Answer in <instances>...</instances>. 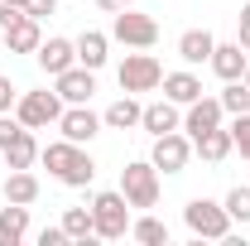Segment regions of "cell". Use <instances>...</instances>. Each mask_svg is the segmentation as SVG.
Masks as SVG:
<instances>
[{"instance_id": "cell-1", "label": "cell", "mask_w": 250, "mask_h": 246, "mask_svg": "<svg viewBox=\"0 0 250 246\" xmlns=\"http://www.w3.org/2000/svg\"><path fill=\"white\" fill-rule=\"evenodd\" d=\"M39 159L48 164V174L67 188H87L96 179V159L87 154V145L77 140H53V145H39Z\"/></svg>"}, {"instance_id": "cell-2", "label": "cell", "mask_w": 250, "mask_h": 246, "mask_svg": "<svg viewBox=\"0 0 250 246\" xmlns=\"http://www.w3.org/2000/svg\"><path fill=\"white\" fill-rule=\"evenodd\" d=\"M183 222L192 237H207V242H226L231 237V213H226V203H212V198H192L183 208Z\"/></svg>"}, {"instance_id": "cell-3", "label": "cell", "mask_w": 250, "mask_h": 246, "mask_svg": "<svg viewBox=\"0 0 250 246\" xmlns=\"http://www.w3.org/2000/svg\"><path fill=\"white\" fill-rule=\"evenodd\" d=\"M121 193L130 208H154L159 203V169L154 159H130L121 169Z\"/></svg>"}, {"instance_id": "cell-4", "label": "cell", "mask_w": 250, "mask_h": 246, "mask_svg": "<svg viewBox=\"0 0 250 246\" xmlns=\"http://www.w3.org/2000/svg\"><path fill=\"white\" fill-rule=\"evenodd\" d=\"M92 227L96 237H106V242H121L125 232H130V203H125V193H96L92 198Z\"/></svg>"}, {"instance_id": "cell-5", "label": "cell", "mask_w": 250, "mask_h": 246, "mask_svg": "<svg viewBox=\"0 0 250 246\" xmlns=\"http://www.w3.org/2000/svg\"><path fill=\"white\" fill-rule=\"evenodd\" d=\"M111 39H121V44H130V49H154L159 44V20L154 15H140V10H116Z\"/></svg>"}, {"instance_id": "cell-6", "label": "cell", "mask_w": 250, "mask_h": 246, "mask_svg": "<svg viewBox=\"0 0 250 246\" xmlns=\"http://www.w3.org/2000/svg\"><path fill=\"white\" fill-rule=\"evenodd\" d=\"M15 116H20V125H29V130H43V125H58L62 116V97L58 92H24L20 101H15Z\"/></svg>"}, {"instance_id": "cell-7", "label": "cell", "mask_w": 250, "mask_h": 246, "mask_svg": "<svg viewBox=\"0 0 250 246\" xmlns=\"http://www.w3.org/2000/svg\"><path fill=\"white\" fill-rule=\"evenodd\" d=\"M116 77H121V92H154L164 82V68H159L154 53H125Z\"/></svg>"}, {"instance_id": "cell-8", "label": "cell", "mask_w": 250, "mask_h": 246, "mask_svg": "<svg viewBox=\"0 0 250 246\" xmlns=\"http://www.w3.org/2000/svg\"><path fill=\"white\" fill-rule=\"evenodd\" d=\"M154 169L159 174H183L188 159H192V140L188 135H178V130H168V135H154Z\"/></svg>"}, {"instance_id": "cell-9", "label": "cell", "mask_w": 250, "mask_h": 246, "mask_svg": "<svg viewBox=\"0 0 250 246\" xmlns=\"http://www.w3.org/2000/svg\"><path fill=\"white\" fill-rule=\"evenodd\" d=\"M53 92L62 97V106H82V101H92V92H96V73L82 68V63H72L67 73L53 77Z\"/></svg>"}, {"instance_id": "cell-10", "label": "cell", "mask_w": 250, "mask_h": 246, "mask_svg": "<svg viewBox=\"0 0 250 246\" xmlns=\"http://www.w3.org/2000/svg\"><path fill=\"white\" fill-rule=\"evenodd\" d=\"M58 130H62V140L92 145V135L101 130V116H96V111H87V101H82V106H62V116H58Z\"/></svg>"}, {"instance_id": "cell-11", "label": "cell", "mask_w": 250, "mask_h": 246, "mask_svg": "<svg viewBox=\"0 0 250 246\" xmlns=\"http://www.w3.org/2000/svg\"><path fill=\"white\" fill-rule=\"evenodd\" d=\"M221 97H197V101H188V116H183V130H188V140L192 135H207V130H217L221 125Z\"/></svg>"}, {"instance_id": "cell-12", "label": "cell", "mask_w": 250, "mask_h": 246, "mask_svg": "<svg viewBox=\"0 0 250 246\" xmlns=\"http://www.w3.org/2000/svg\"><path fill=\"white\" fill-rule=\"evenodd\" d=\"M72 63H77V44H72V39H43V44H39V68H43L48 77L67 73Z\"/></svg>"}, {"instance_id": "cell-13", "label": "cell", "mask_w": 250, "mask_h": 246, "mask_svg": "<svg viewBox=\"0 0 250 246\" xmlns=\"http://www.w3.org/2000/svg\"><path fill=\"white\" fill-rule=\"evenodd\" d=\"M0 34H5V49H10V53H39V44H43L34 15H20L10 29H0Z\"/></svg>"}, {"instance_id": "cell-14", "label": "cell", "mask_w": 250, "mask_h": 246, "mask_svg": "<svg viewBox=\"0 0 250 246\" xmlns=\"http://www.w3.org/2000/svg\"><path fill=\"white\" fill-rule=\"evenodd\" d=\"M140 125L149 130V135H168V130H178L183 125V116H178V101H149L145 111H140Z\"/></svg>"}, {"instance_id": "cell-15", "label": "cell", "mask_w": 250, "mask_h": 246, "mask_svg": "<svg viewBox=\"0 0 250 246\" xmlns=\"http://www.w3.org/2000/svg\"><path fill=\"white\" fill-rule=\"evenodd\" d=\"M207 63H212V73H217L221 82H236V77H246V63H250V53H241V44H217Z\"/></svg>"}, {"instance_id": "cell-16", "label": "cell", "mask_w": 250, "mask_h": 246, "mask_svg": "<svg viewBox=\"0 0 250 246\" xmlns=\"http://www.w3.org/2000/svg\"><path fill=\"white\" fill-rule=\"evenodd\" d=\"M0 154H5V169H29L34 159H39V140H34V130H29V125H20Z\"/></svg>"}, {"instance_id": "cell-17", "label": "cell", "mask_w": 250, "mask_h": 246, "mask_svg": "<svg viewBox=\"0 0 250 246\" xmlns=\"http://www.w3.org/2000/svg\"><path fill=\"white\" fill-rule=\"evenodd\" d=\"M29 232V208L24 203H5L0 208V246H20Z\"/></svg>"}, {"instance_id": "cell-18", "label": "cell", "mask_w": 250, "mask_h": 246, "mask_svg": "<svg viewBox=\"0 0 250 246\" xmlns=\"http://www.w3.org/2000/svg\"><path fill=\"white\" fill-rule=\"evenodd\" d=\"M159 87H164L168 101L188 106V101H197V97H202V77H197V73H164V82H159Z\"/></svg>"}, {"instance_id": "cell-19", "label": "cell", "mask_w": 250, "mask_h": 246, "mask_svg": "<svg viewBox=\"0 0 250 246\" xmlns=\"http://www.w3.org/2000/svg\"><path fill=\"white\" fill-rule=\"evenodd\" d=\"M192 150L202 154L207 164H221L236 145H231V130H221V125H217V130H207V135H192Z\"/></svg>"}, {"instance_id": "cell-20", "label": "cell", "mask_w": 250, "mask_h": 246, "mask_svg": "<svg viewBox=\"0 0 250 246\" xmlns=\"http://www.w3.org/2000/svg\"><path fill=\"white\" fill-rule=\"evenodd\" d=\"M34 198H39V179H34L29 169H10L5 174V203H24L29 208Z\"/></svg>"}, {"instance_id": "cell-21", "label": "cell", "mask_w": 250, "mask_h": 246, "mask_svg": "<svg viewBox=\"0 0 250 246\" xmlns=\"http://www.w3.org/2000/svg\"><path fill=\"white\" fill-rule=\"evenodd\" d=\"M212 49H217V39H212L207 29H188L183 39H178V58L183 63H207Z\"/></svg>"}, {"instance_id": "cell-22", "label": "cell", "mask_w": 250, "mask_h": 246, "mask_svg": "<svg viewBox=\"0 0 250 246\" xmlns=\"http://www.w3.org/2000/svg\"><path fill=\"white\" fill-rule=\"evenodd\" d=\"M140 111H145V106H140L135 97L125 92L121 101H111V106H106V116H101V125H111V130H130V125H140Z\"/></svg>"}, {"instance_id": "cell-23", "label": "cell", "mask_w": 250, "mask_h": 246, "mask_svg": "<svg viewBox=\"0 0 250 246\" xmlns=\"http://www.w3.org/2000/svg\"><path fill=\"white\" fill-rule=\"evenodd\" d=\"M106 44H111V39H106V34L101 29H87L82 34V39H77V63H82V68H101V63H106Z\"/></svg>"}, {"instance_id": "cell-24", "label": "cell", "mask_w": 250, "mask_h": 246, "mask_svg": "<svg viewBox=\"0 0 250 246\" xmlns=\"http://www.w3.org/2000/svg\"><path fill=\"white\" fill-rule=\"evenodd\" d=\"M62 232H67V242H92L96 237V227H92V208H67L62 213Z\"/></svg>"}, {"instance_id": "cell-25", "label": "cell", "mask_w": 250, "mask_h": 246, "mask_svg": "<svg viewBox=\"0 0 250 246\" xmlns=\"http://www.w3.org/2000/svg\"><path fill=\"white\" fill-rule=\"evenodd\" d=\"M130 237H135V242L140 246H168V227H164V222H159V217H140V222H130Z\"/></svg>"}, {"instance_id": "cell-26", "label": "cell", "mask_w": 250, "mask_h": 246, "mask_svg": "<svg viewBox=\"0 0 250 246\" xmlns=\"http://www.w3.org/2000/svg\"><path fill=\"white\" fill-rule=\"evenodd\" d=\"M221 111H226V116H246V111H250V87H246V77L226 82V92H221Z\"/></svg>"}, {"instance_id": "cell-27", "label": "cell", "mask_w": 250, "mask_h": 246, "mask_svg": "<svg viewBox=\"0 0 250 246\" xmlns=\"http://www.w3.org/2000/svg\"><path fill=\"white\" fill-rule=\"evenodd\" d=\"M226 213H231V222H241V227L250 222V188L246 184H236L226 193Z\"/></svg>"}, {"instance_id": "cell-28", "label": "cell", "mask_w": 250, "mask_h": 246, "mask_svg": "<svg viewBox=\"0 0 250 246\" xmlns=\"http://www.w3.org/2000/svg\"><path fill=\"white\" fill-rule=\"evenodd\" d=\"M231 145L241 150V159H250V111L236 116V125H231Z\"/></svg>"}, {"instance_id": "cell-29", "label": "cell", "mask_w": 250, "mask_h": 246, "mask_svg": "<svg viewBox=\"0 0 250 246\" xmlns=\"http://www.w3.org/2000/svg\"><path fill=\"white\" fill-rule=\"evenodd\" d=\"M53 10H58V0H29L24 5V15H34V20H48Z\"/></svg>"}, {"instance_id": "cell-30", "label": "cell", "mask_w": 250, "mask_h": 246, "mask_svg": "<svg viewBox=\"0 0 250 246\" xmlns=\"http://www.w3.org/2000/svg\"><path fill=\"white\" fill-rule=\"evenodd\" d=\"M20 130V116H10V111H0V150L10 145V135Z\"/></svg>"}, {"instance_id": "cell-31", "label": "cell", "mask_w": 250, "mask_h": 246, "mask_svg": "<svg viewBox=\"0 0 250 246\" xmlns=\"http://www.w3.org/2000/svg\"><path fill=\"white\" fill-rule=\"evenodd\" d=\"M15 101H20L15 82H10V77H0V111H15Z\"/></svg>"}, {"instance_id": "cell-32", "label": "cell", "mask_w": 250, "mask_h": 246, "mask_svg": "<svg viewBox=\"0 0 250 246\" xmlns=\"http://www.w3.org/2000/svg\"><path fill=\"white\" fill-rule=\"evenodd\" d=\"M62 242H67L62 222H58V227H43V232H39V246H62Z\"/></svg>"}, {"instance_id": "cell-33", "label": "cell", "mask_w": 250, "mask_h": 246, "mask_svg": "<svg viewBox=\"0 0 250 246\" xmlns=\"http://www.w3.org/2000/svg\"><path fill=\"white\" fill-rule=\"evenodd\" d=\"M236 44L250 53V5H241V29H236Z\"/></svg>"}, {"instance_id": "cell-34", "label": "cell", "mask_w": 250, "mask_h": 246, "mask_svg": "<svg viewBox=\"0 0 250 246\" xmlns=\"http://www.w3.org/2000/svg\"><path fill=\"white\" fill-rule=\"evenodd\" d=\"M96 5H101V10H106V15H116V10H130V5H135V0H96Z\"/></svg>"}, {"instance_id": "cell-35", "label": "cell", "mask_w": 250, "mask_h": 246, "mask_svg": "<svg viewBox=\"0 0 250 246\" xmlns=\"http://www.w3.org/2000/svg\"><path fill=\"white\" fill-rule=\"evenodd\" d=\"M5 5H15V10H24V5H29V0H5Z\"/></svg>"}, {"instance_id": "cell-36", "label": "cell", "mask_w": 250, "mask_h": 246, "mask_svg": "<svg viewBox=\"0 0 250 246\" xmlns=\"http://www.w3.org/2000/svg\"><path fill=\"white\" fill-rule=\"evenodd\" d=\"M246 87H250V63H246Z\"/></svg>"}]
</instances>
